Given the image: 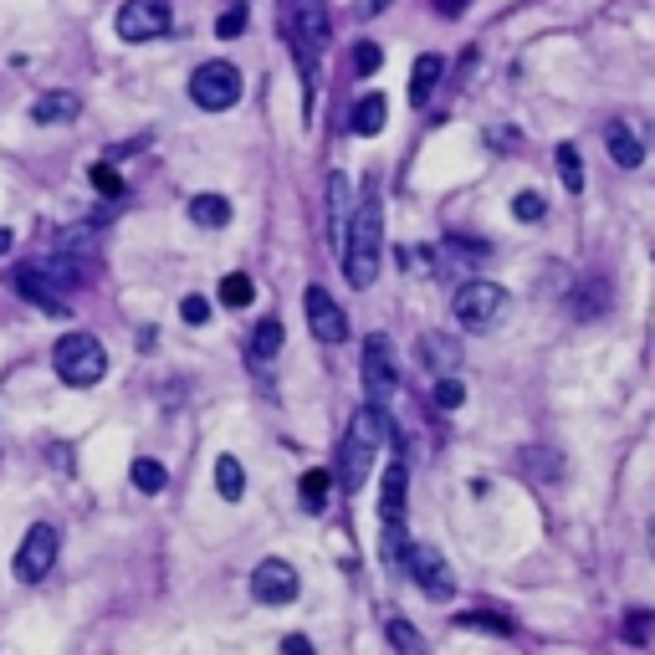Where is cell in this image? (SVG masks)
I'll list each match as a JSON object with an SVG mask.
<instances>
[{"label":"cell","mask_w":655,"mask_h":655,"mask_svg":"<svg viewBox=\"0 0 655 655\" xmlns=\"http://www.w3.org/2000/svg\"><path fill=\"white\" fill-rule=\"evenodd\" d=\"M379 251H384V205L369 190L354 215H348V231H343V272L354 287H374L379 277Z\"/></svg>","instance_id":"obj_1"},{"label":"cell","mask_w":655,"mask_h":655,"mask_svg":"<svg viewBox=\"0 0 655 655\" xmlns=\"http://www.w3.org/2000/svg\"><path fill=\"white\" fill-rule=\"evenodd\" d=\"M384 441H389L384 405H364V410L354 415V425H348V435H343V487H348V492H359V487L369 482V466H374V456L384 451Z\"/></svg>","instance_id":"obj_2"},{"label":"cell","mask_w":655,"mask_h":655,"mask_svg":"<svg viewBox=\"0 0 655 655\" xmlns=\"http://www.w3.org/2000/svg\"><path fill=\"white\" fill-rule=\"evenodd\" d=\"M287 36H292V52L302 67V82H308V98H313V77H318V52L328 47V0H292V11L282 16Z\"/></svg>","instance_id":"obj_3"},{"label":"cell","mask_w":655,"mask_h":655,"mask_svg":"<svg viewBox=\"0 0 655 655\" xmlns=\"http://www.w3.org/2000/svg\"><path fill=\"white\" fill-rule=\"evenodd\" d=\"M52 369L72 389H93L108 374V354H103V343L93 333H62L57 348H52Z\"/></svg>","instance_id":"obj_4"},{"label":"cell","mask_w":655,"mask_h":655,"mask_svg":"<svg viewBox=\"0 0 655 655\" xmlns=\"http://www.w3.org/2000/svg\"><path fill=\"white\" fill-rule=\"evenodd\" d=\"M451 313H456V323H461V328L487 333V328H492V323H502V313H507V287H497V282H487V277H471V282H461V287H456Z\"/></svg>","instance_id":"obj_5"},{"label":"cell","mask_w":655,"mask_h":655,"mask_svg":"<svg viewBox=\"0 0 655 655\" xmlns=\"http://www.w3.org/2000/svg\"><path fill=\"white\" fill-rule=\"evenodd\" d=\"M190 98H195V108H205V113L236 108V103H241V72H236L231 62H205V67H195Z\"/></svg>","instance_id":"obj_6"},{"label":"cell","mask_w":655,"mask_h":655,"mask_svg":"<svg viewBox=\"0 0 655 655\" xmlns=\"http://www.w3.org/2000/svg\"><path fill=\"white\" fill-rule=\"evenodd\" d=\"M57 553H62V538L52 522H36V528H26L21 548H16V579L21 584H41L52 569H57Z\"/></svg>","instance_id":"obj_7"},{"label":"cell","mask_w":655,"mask_h":655,"mask_svg":"<svg viewBox=\"0 0 655 655\" xmlns=\"http://www.w3.org/2000/svg\"><path fill=\"white\" fill-rule=\"evenodd\" d=\"M400 389V364H395V348H389L384 333H374L364 343V395L369 405H389Z\"/></svg>","instance_id":"obj_8"},{"label":"cell","mask_w":655,"mask_h":655,"mask_svg":"<svg viewBox=\"0 0 655 655\" xmlns=\"http://www.w3.org/2000/svg\"><path fill=\"white\" fill-rule=\"evenodd\" d=\"M169 21H174L169 0H123L118 16H113V31L123 41H154V36L169 31Z\"/></svg>","instance_id":"obj_9"},{"label":"cell","mask_w":655,"mask_h":655,"mask_svg":"<svg viewBox=\"0 0 655 655\" xmlns=\"http://www.w3.org/2000/svg\"><path fill=\"white\" fill-rule=\"evenodd\" d=\"M400 563L410 569V579L420 584V594H430V599H451V594H456V579H451L446 558L435 553V548H425V543H410V548L400 553Z\"/></svg>","instance_id":"obj_10"},{"label":"cell","mask_w":655,"mask_h":655,"mask_svg":"<svg viewBox=\"0 0 655 655\" xmlns=\"http://www.w3.org/2000/svg\"><path fill=\"white\" fill-rule=\"evenodd\" d=\"M297 589H302V579H297V569L287 558H261L256 563V574H251V599L256 604H292Z\"/></svg>","instance_id":"obj_11"},{"label":"cell","mask_w":655,"mask_h":655,"mask_svg":"<svg viewBox=\"0 0 655 655\" xmlns=\"http://www.w3.org/2000/svg\"><path fill=\"white\" fill-rule=\"evenodd\" d=\"M11 282H16V292H21L26 302H36L41 313H52V318H62V313H67V297H57V287H62V282H57L47 267H41V261H31V267H16V277H11ZM62 292H67V287H62Z\"/></svg>","instance_id":"obj_12"},{"label":"cell","mask_w":655,"mask_h":655,"mask_svg":"<svg viewBox=\"0 0 655 655\" xmlns=\"http://www.w3.org/2000/svg\"><path fill=\"white\" fill-rule=\"evenodd\" d=\"M302 308H308V328H313V338H323V343H343L348 338V318H343V308L328 297V287H308L302 292Z\"/></svg>","instance_id":"obj_13"},{"label":"cell","mask_w":655,"mask_h":655,"mask_svg":"<svg viewBox=\"0 0 655 655\" xmlns=\"http://www.w3.org/2000/svg\"><path fill=\"white\" fill-rule=\"evenodd\" d=\"M77 113H82V98H77V93H41V98L31 103V123H41V128L72 123Z\"/></svg>","instance_id":"obj_14"},{"label":"cell","mask_w":655,"mask_h":655,"mask_svg":"<svg viewBox=\"0 0 655 655\" xmlns=\"http://www.w3.org/2000/svg\"><path fill=\"white\" fill-rule=\"evenodd\" d=\"M384 118H389L384 93H369V98H359V103H354V113H348V128H354L359 139H374L379 128H384Z\"/></svg>","instance_id":"obj_15"},{"label":"cell","mask_w":655,"mask_h":655,"mask_svg":"<svg viewBox=\"0 0 655 655\" xmlns=\"http://www.w3.org/2000/svg\"><path fill=\"white\" fill-rule=\"evenodd\" d=\"M604 144H609V154H615L620 169H640V164H645V144L630 134L625 123H609V128H604Z\"/></svg>","instance_id":"obj_16"},{"label":"cell","mask_w":655,"mask_h":655,"mask_svg":"<svg viewBox=\"0 0 655 655\" xmlns=\"http://www.w3.org/2000/svg\"><path fill=\"white\" fill-rule=\"evenodd\" d=\"M441 72H446V62L435 57V52L415 57V72H410V103H415V108L430 103V93H435V82H441Z\"/></svg>","instance_id":"obj_17"},{"label":"cell","mask_w":655,"mask_h":655,"mask_svg":"<svg viewBox=\"0 0 655 655\" xmlns=\"http://www.w3.org/2000/svg\"><path fill=\"white\" fill-rule=\"evenodd\" d=\"M420 359H425V369H435V374H451V369L461 364V348H456L446 333H425V338H420Z\"/></svg>","instance_id":"obj_18"},{"label":"cell","mask_w":655,"mask_h":655,"mask_svg":"<svg viewBox=\"0 0 655 655\" xmlns=\"http://www.w3.org/2000/svg\"><path fill=\"white\" fill-rule=\"evenodd\" d=\"M277 348H282V323H277V318H261V323L251 328L246 359H251V364H272V359H277Z\"/></svg>","instance_id":"obj_19"},{"label":"cell","mask_w":655,"mask_h":655,"mask_svg":"<svg viewBox=\"0 0 655 655\" xmlns=\"http://www.w3.org/2000/svg\"><path fill=\"white\" fill-rule=\"evenodd\" d=\"M190 221L205 226V231L231 226V200H226V195H195V200H190Z\"/></svg>","instance_id":"obj_20"},{"label":"cell","mask_w":655,"mask_h":655,"mask_svg":"<svg viewBox=\"0 0 655 655\" xmlns=\"http://www.w3.org/2000/svg\"><path fill=\"white\" fill-rule=\"evenodd\" d=\"M328 492H333V476H328L323 466L302 471V482H297V502H302V512H323V507H328Z\"/></svg>","instance_id":"obj_21"},{"label":"cell","mask_w":655,"mask_h":655,"mask_svg":"<svg viewBox=\"0 0 655 655\" xmlns=\"http://www.w3.org/2000/svg\"><path fill=\"white\" fill-rule=\"evenodd\" d=\"M215 492H221L226 502H241V497H246V471H241L236 456H221V461H215Z\"/></svg>","instance_id":"obj_22"},{"label":"cell","mask_w":655,"mask_h":655,"mask_svg":"<svg viewBox=\"0 0 655 655\" xmlns=\"http://www.w3.org/2000/svg\"><path fill=\"white\" fill-rule=\"evenodd\" d=\"M128 476H134V487H139V492H149V497H159V492L169 487V471H164L154 456H139Z\"/></svg>","instance_id":"obj_23"},{"label":"cell","mask_w":655,"mask_h":655,"mask_svg":"<svg viewBox=\"0 0 655 655\" xmlns=\"http://www.w3.org/2000/svg\"><path fill=\"white\" fill-rule=\"evenodd\" d=\"M221 302H226V308H251V302H256V282L246 272H231L221 282Z\"/></svg>","instance_id":"obj_24"},{"label":"cell","mask_w":655,"mask_h":655,"mask_svg":"<svg viewBox=\"0 0 655 655\" xmlns=\"http://www.w3.org/2000/svg\"><path fill=\"white\" fill-rule=\"evenodd\" d=\"M328 215H333L338 231H348V215H354V205H348V180H343V174H333V180H328Z\"/></svg>","instance_id":"obj_25"},{"label":"cell","mask_w":655,"mask_h":655,"mask_svg":"<svg viewBox=\"0 0 655 655\" xmlns=\"http://www.w3.org/2000/svg\"><path fill=\"white\" fill-rule=\"evenodd\" d=\"M558 174H563V185H569L574 195L584 190V159H579L574 144H558Z\"/></svg>","instance_id":"obj_26"},{"label":"cell","mask_w":655,"mask_h":655,"mask_svg":"<svg viewBox=\"0 0 655 655\" xmlns=\"http://www.w3.org/2000/svg\"><path fill=\"white\" fill-rule=\"evenodd\" d=\"M625 640L630 645H650L655 640V615H650V609H630V615H625Z\"/></svg>","instance_id":"obj_27"},{"label":"cell","mask_w":655,"mask_h":655,"mask_svg":"<svg viewBox=\"0 0 655 655\" xmlns=\"http://www.w3.org/2000/svg\"><path fill=\"white\" fill-rule=\"evenodd\" d=\"M466 400V384L456 379V374H441L435 379V410H456Z\"/></svg>","instance_id":"obj_28"},{"label":"cell","mask_w":655,"mask_h":655,"mask_svg":"<svg viewBox=\"0 0 655 655\" xmlns=\"http://www.w3.org/2000/svg\"><path fill=\"white\" fill-rule=\"evenodd\" d=\"M543 210H548V200H543L538 190H522V195L512 200V215H517V221H543Z\"/></svg>","instance_id":"obj_29"},{"label":"cell","mask_w":655,"mask_h":655,"mask_svg":"<svg viewBox=\"0 0 655 655\" xmlns=\"http://www.w3.org/2000/svg\"><path fill=\"white\" fill-rule=\"evenodd\" d=\"M461 625H466V630H497V635H507V630H512V620L487 615V609H471V615H461Z\"/></svg>","instance_id":"obj_30"},{"label":"cell","mask_w":655,"mask_h":655,"mask_svg":"<svg viewBox=\"0 0 655 655\" xmlns=\"http://www.w3.org/2000/svg\"><path fill=\"white\" fill-rule=\"evenodd\" d=\"M93 185H98V195H108V200H123V180L113 174V164H93Z\"/></svg>","instance_id":"obj_31"},{"label":"cell","mask_w":655,"mask_h":655,"mask_svg":"<svg viewBox=\"0 0 655 655\" xmlns=\"http://www.w3.org/2000/svg\"><path fill=\"white\" fill-rule=\"evenodd\" d=\"M180 318H185L190 328H205V323H210V302H205V297H185V302H180Z\"/></svg>","instance_id":"obj_32"},{"label":"cell","mask_w":655,"mask_h":655,"mask_svg":"<svg viewBox=\"0 0 655 655\" xmlns=\"http://www.w3.org/2000/svg\"><path fill=\"white\" fill-rule=\"evenodd\" d=\"M379 62H384V52H379V41H359V52H354V67L369 77V72H379Z\"/></svg>","instance_id":"obj_33"},{"label":"cell","mask_w":655,"mask_h":655,"mask_svg":"<svg viewBox=\"0 0 655 655\" xmlns=\"http://www.w3.org/2000/svg\"><path fill=\"white\" fill-rule=\"evenodd\" d=\"M389 640H395L400 650H410V655H420V650H425V645H420V635H415L405 620H389Z\"/></svg>","instance_id":"obj_34"},{"label":"cell","mask_w":655,"mask_h":655,"mask_svg":"<svg viewBox=\"0 0 655 655\" xmlns=\"http://www.w3.org/2000/svg\"><path fill=\"white\" fill-rule=\"evenodd\" d=\"M215 31H221V36H241L246 31V6H231L221 21H215Z\"/></svg>","instance_id":"obj_35"},{"label":"cell","mask_w":655,"mask_h":655,"mask_svg":"<svg viewBox=\"0 0 655 655\" xmlns=\"http://www.w3.org/2000/svg\"><path fill=\"white\" fill-rule=\"evenodd\" d=\"M282 655H313V640H308V635H287V640H282Z\"/></svg>","instance_id":"obj_36"},{"label":"cell","mask_w":655,"mask_h":655,"mask_svg":"<svg viewBox=\"0 0 655 655\" xmlns=\"http://www.w3.org/2000/svg\"><path fill=\"white\" fill-rule=\"evenodd\" d=\"M389 6V0H359V16H379Z\"/></svg>","instance_id":"obj_37"},{"label":"cell","mask_w":655,"mask_h":655,"mask_svg":"<svg viewBox=\"0 0 655 655\" xmlns=\"http://www.w3.org/2000/svg\"><path fill=\"white\" fill-rule=\"evenodd\" d=\"M461 6L466 0H441V16H461Z\"/></svg>","instance_id":"obj_38"},{"label":"cell","mask_w":655,"mask_h":655,"mask_svg":"<svg viewBox=\"0 0 655 655\" xmlns=\"http://www.w3.org/2000/svg\"><path fill=\"white\" fill-rule=\"evenodd\" d=\"M11 241H16L11 231H0V256H6V251H11Z\"/></svg>","instance_id":"obj_39"},{"label":"cell","mask_w":655,"mask_h":655,"mask_svg":"<svg viewBox=\"0 0 655 655\" xmlns=\"http://www.w3.org/2000/svg\"><path fill=\"white\" fill-rule=\"evenodd\" d=\"M650 553H655V517H650Z\"/></svg>","instance_id":"obj_40"},{"label":"cell","mask_w":655,"mask_h":655,"mask_svg":"<svg viewBox=\"0 0 655 655\" xmlns=\"http://www.w3.org/2000/svg\"><path fill=\"white\" fill-rule=\"evenodd\" d=\"M231 6H246V0H231Z\"/></svg>","instance_id":"obj_41"}]
</instances>
